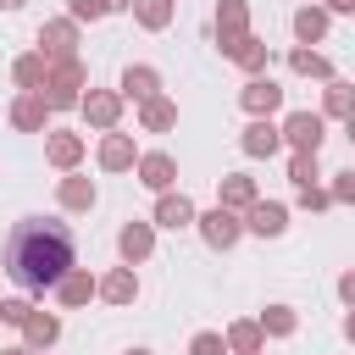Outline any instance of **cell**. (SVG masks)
<instances>
[{"mask_svg": "<svg viewBox=\"0 0 355 355\" xmlns=\"http://www.w3.org/2000/svg\"><path fill=\"white\" fill-rule=\"evenodd\" d=\"M72 266V227L61 216H22L0 250V272L22 283L28 294L55 288V277Z\"/></svg>", "mask_w": 355, "mask_h": 355, "instance_id": "cell-1", "label": "cell"}, {"mask_svg": "<svg viewBox=\"0 0 355 355\" xmlns=\"http://www.w3.org/2000/svg\"><path fill=\"white\" fill-rule=\"evenodd\" d=\"M78 89H83V61L72 55V61H50V72H44V83L33 89L50 111H67V105H78Z\"/></svg>", "mask_w": 355, "mask_h": 355, "instance_id": "cell-2", "label": "cell"}, {"mask_svg": "<svg viewBox=\"0 0 355 355\" xmlns=\"http://www.w3.org/2000/svg\"><path fill=\"white\" fill-rule=\"evenodd\" d=\"M39 55H44V61H72V55H78V22H72V17L44 22V28H39Z\"/></svg>", "mask_w": 355, "mask_h": 355, "instance_id": "cell-3", "label": "cell"}, {"mask_svg": "<svg viewBox=\"0 0 355 355\" xmlns=\"http://www.w3.org/2000/svg\"><path fill=\"white\" fill-rule=\"evenodd\" d=\"M277 139H288L294 150H311V155H316L322 139H327V122H322L316 111H288V122L277 128Z\"/></svg>", "mask_w": 355, "mask_h": 355, "instance_id": "cell-4", "label": "cell"}, {"mask_svg": "<svg viewBox=\"0 0 355 355\" xmlns=\"http://www.w3.org/2000/svg\"><path fill=\"white\" fill-rule=\"evenodd\" d=\"M194 222H200V239H205L211 250H233L239 233H244L239 211H227V205H216V211H205V216H194Z\"/></svg>", "mask_w": 355, "mask_h": 355, "instance_id": "cell-5", "label": "cell"}, {"mask_svg": "<svg viewBox=\"0 0 355 355\" xmlns=\"http://www.w3.org/2000/svg\"><path fill=\"white\" fill-rule=\"evenodd\" d=\"M78 105H83V116L94 122V128H116V116H122V94H111V89H89V94H78Z\"/></svg>", "mask_w": 355, "mask_h": 355, "instance_id": "cell-6", "label": "cell"}, {"mask_svg": "<svg viewBox=\"0 0 355 355\" xmlns=\"http://www.w3.org/2000/svg\"><path fill=\"white\" fill-rule=\"evenodd\" d=\"M244 33H250V6L244 0H222L216 6V39H222V50H233Z\"/></svg>", "mask_w": 355, "mask_h": 355, "instance_id": "cell-7", "label": "cell"}, {"mask_svg": "<svg viewBox=\"0 0 355 355\" xmlns=\"http://www.w3.org/2000/svg\"><path fill=\"white\" fill-rule=\"evenodd\" d=\"M133 166H139V183H144V189H155V194H161V189H172V178H178V161H172L166 150H150V155H139Z\"/></svg>", "mask_w": 355, "mask_h": 355, "instance_id": "cell-8", "label": "cell"}, {"mask_svg": "<svg viewBox=\"0 0 355 355\" xmlns=\"http://www.w3.org/2000/svg\"><path fill=\"white\" fill-rule=\"evenodd\" d=\"M155 227H194V200L189 194H172V189H161V200H155Z\"/></svg>", "mask_w": 355, "mask_h": 355, "instance_id": "cell-9", "label": "cell"}, {"mask_svg": "<svg viewBox=\"0 0 355 355\" xmlns=\"http://www.w3.org/2000/svg\"><path fill=\"white\" fill-rule=\"evenodd\" d=\"M244 227L261 233V239H277V233L288 227V205H277V200H255L250 216H244Z\"/></svg>", "mask_w": 355, "mask_h": 355, "instance_id": "cell-10", "label": "cell"}, {"mask_svg": "<svg viewBox=\"0 0 355 355\" xmlns=\"http://www.w3.org/2000/svg\"><path fill=\"white\" fill-rule=\"evenodd\" d=\"M55 300H61L67 311H78V305H89V300H94V277H89L83 266H67V272L55 277Z\"/></svg>", "mask_w": 355, "mask_h": 355, "instance_id": "cell-11", "label": "cell"}, {"mask_svg": "<svg viewBox=\"0 0 355 355\" xmlns=\"http://www.w3.org/2000/svg\"><path fill=\"white\" fill-rule=\"evenodd\" d=\"M239 100H244V111H250V116H272V111L283 105V89H277L272 78H250Z\"/></svg>", "mask_w": 355, "mask_h": 355, "instance_id": "cell-12", "label": "cell"}, {"mask_svg": "<svg viewBox=\"0 0 355 355\" xmlns=\"http://www.w3.org/2000/svg\"><path fill=\"white\" fill-rule=\"evenodd\" d=\"M116 250H122L128 266H139V261L155 250V227H150V222H128V227L116 233Z\"/></svg>", "mask_w": 355, "mask_h": 355, "instance_id": "cell-13", "label": "cell"}, {"mask_svg": "<svg viewBox=\"0 0 355 355\" xmlns=\"http://www.w3.org/2000/svg\"><path fill=\"white\" fill-rule=\"evenodd\" d=\"M94 294H105L111 305H133V300H139V277H133V266H116V272L94 277Z\"/></svg>", "mask_w": 355, "mask_h": 355, "instance_id": "cell-14", "label": "cell"}, {"mask_svg": "<svg viewBox=\"0 0 355 355\" xmlns=\"http://www.w3.org/2000/svg\"><path fill=\"white\" fill-rule=\"evenodd\" d=\"M44 116H50V105H44L33 89H22V94H17V105H11V122H17L22 133H44Z\"/></svg>", "mask_w": 355, "mask_h": 355, "instance_id": "cell-15", "label": "cell"}, {"mask_svg": "<svg viewBox=\"0 0 355 355\" xmlns=\"http://www.w3.org/2000/svg\"><path fill=\"white\" fill-rule=\"evenodd\" d=\"M133 161H139V150H133V139L111 128V133L100 139V166H105V172H122V166H133Z\"/></svg>", "mask_w": 355, "mask_h": 355, "instance_id": "cell-16", "label": "cell"}, {"mask_svg": "<svg viewBox=\"0 0 355 355\" xmlns=\"http://www.w3.org/2000/svg\"><path fill=\"white\" fill-rule=\"evenodd\" d=\"M239 144H244V155H255V161H261V155H277V144H283V139H277V128H272L266 116H255V122L244 128V139H239Z\"/></svg>", "mask_w": 355, "mask_h": 355, "instance_id": "cell-17", "label": "cell"}, {"mask_svg": "<svg viewBox=\"0 0 355 355\" xmlns=\"http://www.w3.org/2000/svg\"><path fill=\"white\" fill-rule=\"evenodd\" d=\"M44 155H50V161H55L61 172H72V166L83 161V139H78V133H61V128H55V133L44 139Z\"/></svg>", "mask_w": 355, "mask_h": 355, "instance_id": "cell-18", "label": "cell"}, {"mask_svg": "<svg viewBox=\"0 0 355 355\" xmlns=\"http://www.w3.org/2000/svg\"><path fill=\"white\" fill-rule=\"evenodd\" d=\"M22 333H28V349H50V344L61 338V322H55L50 311H28V316H22Z\"/></svg>", "mask_w": 355, "mask_h": 355, "instance_id": "cell-19", "label": "cell"}, {"mask_svg": "<svg viewBox=\"0 0 355 355\" xmlns=\"http://www.w3.org/2000/svg\"><path fill=\"white\" fill-rule=\"evenodd\" d=\"M139 122H144V133H161V128L178 122V105L166 94H150V100H139Z\"/></svg>", "mask_w": 355, "mask_h": 355, "instance_id": "cell-20", "label": "cell"}, {"mask_svg": "<svg viewBox=\"0 0 355 355\" xmlns=\"http://www.w3.org/2000/svg\"><path fill=\"white\" fill-rule=\"evenodd\" d=\"M150 94H161L155 67H128L122 72V100H150Z\"/></svg>", "mask_w": 355, "mask_h": 355, "instance_id": "cell-21", "label": "cell"}, {"mask_svg": "<svg viewBox=\"0 0 355 355\" xmlns=\"http://www.w3.org/2000/svg\"><path fill=\"white\" fill-rule=\"evenodd\" d=\"M216 205H227V211H250V205H255V178H244V172L222 178V200H216Z\"/></svg>", "mask_w": 355, "mask_h": 355, "instance_id": "cell-22", "label": "cell"}, {"mask_svg": "<svg viewBox=\"0 0 355 355\" xmlns=\"http://www.w3.org/2000/svg\"><path fill=\"white\" fill-rule=\"evenodd\" d=\"M322 33H327V11H322V6L294 11V39H300V44H316Z\"/></svg>", "mask_w": 355, "mask_h": 355, "instance_id": "cell-23", "label": "cell"}, {"mask_svg": "<svg viewBox=\"0 0 355 355\" xmlns=\"http://www.w3.org/2000/svg\"><path fill=\"white\" fill-rule=\"evenodd\" d=\"M44 72H50V61L33 50V55H17V67H11V78H17V89H39L44 83Z\"/></svg>", "mask_w": 355, "mask_h": 355, "instance_id": "cell-24", "label": "cell"}, {"mask_svg": "<svg viewBox=\"0 0 355 355\" xmlns=\"http://www.w3.org/2000/svg\"><path fill=\"white\" fill-rule=\"evenodd\" d=\"M261 338H266V333H261V322H233L222 344H227L233 355H250V349H261Z\"/></svg>", "mask_w": 355, "mask_h": 355, "instance_id": "cell-25", "label": "cell"}, {"mask_svg": "<svg viewBox=\"0 0 355 355\" xmlns=\"http://www.w3.org/2000/svg\"><path fill=\"white\" fill-rule=\"evenodd\" d=\"M227 55H233V61H239L244 72H261V67H266V44H261L255 33H244V39H239V44L227 50Z\"/></svg>", "mask_w": 355, "mask_h": 355, "instance_id": "cell-26", "label": "cell"}, {"mask_svg": "<svg viewBox=\"0 0 355 355\" xmlns=\"http://www.w3.org/2000/svg\"><path fill=\"white\" fill-rule=\"evenodd\" d=\"M61 205L67 211H89L94 205V183L89 178H61Z\"/></svg>", "mask_w": 355, "mask_h": 355, "instance_id": "cell-27", "label": "cell"}, {"mask_svg": "<svg viewBox=\"0 0 355 355\" xmlns=\"http://www.w3.org/2000/svg\"><path fill=\"white\" fill-rule=\"evenodd\" d=\"M128 11H133L144 28H166V22H172V0H128Z\"/></svg>", "mask_w": 355, "mask_h": 355, "instance_id": "cell-28", "label": "cell"}, {"mask_svg": "<svg viewBox=\"0 0 355 355\" xmlns=\"http://www.w3.org/2000/svg\"><path fill=\"white\" fill-rule=\"evenodd\" d=\"M261 333L288 338V333H294V311H288V305H266V311H261Z\"/></svg>", "mask_w": 355, "mask_h": 355, "instance_id": "cell-29", "label": "cell"}, {"mask_svg": "<svg viewBox=\"0 0 355 355\" xmlns=\"http://www.w3.org/2000/svg\"><path fill=\"white\" fill-rule=\"evenodd\" d=\"M288 67H294V72H305V78H333L327 55H316V50H294V55H288Z\"/></svg>", "mask_w": 355, "mask_h": 355, "instance_id": "cell-30", "label": "cell"}, {"mask_svg": "<svg viewBox=\"0 0 355 355\" xmlns=\"http://www.w3.org/2000/svg\"><path fill=\"white\" fill-rule=\"evenodd\" d=\"M288 178H294V189H305V183H316V178H322V166H316V155H311V150H294V161H288Z\"/></svg>", "mask_w": 355, "mask_h": 355, "instance_id": "cell-31", "label": "cell"}, {"mask_svg": "<svg viewBox=\"0 0 355 355\" xmlns=\"http://www.w3.org/2000/svg\"><path fill=\"white\" fill-rule=\"evenodd\" d=\"M327 116H349V83L327 78Z\"/></svg>", "mask_w": 355, "mask_h": 355, "instance_id": "cell-32", "label": "cell"}, {"mask_svg": "<svg viewBox=\"0 0 355 355\" xmlns=\"http://www.w3.org/2000/svg\"><path fill=\"white\" fill-rule=\"evenodd\" d=\"M189 355H227V344H222V333H194Z\"/></svg>", "mask_w": 355, "mask_h": 355, "instance_id": "cell-33", "label": "cell"}, {"mask_svg": "<svg viewBox=\"0 0 355 355\" xmlns=\"http://www.w3.org/2000/svg\"><path fill=\"white\" fill-rule=\"evenodd\" d=\"M327 200L349 205V200H355V172H338V178H333V189H327Z\"/></svg>", "mask_w": 355, "mask_h": 355, "instance_id": "cell-34", "label": "cell"}, {"mask_svg": "<svg viewBox=\"0 0 355 355\" xmlns=\"http://www.w3.org/2000/svg\"><path fill=\"white\" fill-rule=\"evenodd\" d=\"M300 205H305V211H327L333 200H327V189H316V183H305V189H300Z\"/></svg>", "mask_w": 355, "mask_h": 355, "instance_id": "cell-35", "label": "cell"}, {"mask_svg": "<svg viewBox=\"0 0 355 355\" xmlns=\"http://www.w3.org/2000/svg\"><path fill=\"white\" fill-rule=\"evenodd\" d=\"M33 305L28 300H0V322H11V327H22V316H28Z\"/></svg>", "mask_w": 355, "mask_h": 355, "instance_id": "cell-36", "label": "cell"}, {"mask_svg": "<svg viewBox=\"0 0 355 355\" xmlns=\"http://www.w3.org/2000/svg\"><path fill=\"white\" fill-rule=\"evenodd\" d=\"M100 17H105L100 0H72V22H100Z\"/></svg>", "mask_w": 355, "mask_h": 355, "instance_id": "cell-37", "label": "cell"}, {"mask_svg": "<svg viewBox=\"0 0 355 355\" xmlns=\"http://www.w3.org/2000/svg\"><path fill=\"white\" fill-rule=\"evenodd\" d=\"M327 11H355V0H327Z\"/></svg>", "mask_w": 355, "mask_h": 355, "instance_id": "cell-38", "label": "cell"}, {"mask_svg": "<svg viewBox=\"0 0 355 355\" xmlns=\"http://www.w3.org/2000/svg\"><path fill=\"white\" fill-rule=\"evenodd\" d=\"M100 6H105V11H128V0H100Z\"/></svg>", "mask_w": 355, "mask_h": 355, "instance_id": "cell-39", "label": "cell"}, {"mask_svg": "<svg viewBox=\"0 0 355 355\" xmlns=\"http://www.w3.org/2000/svg\"><path fill=\"white\" fill-rule=\"evenodd\" d=\"M0 11H22V0H0Z\"/></svg>", "mask_w": 355, "mask_h": 355, "instance_id": "cell-40", "label": "cell"}, {"mask_svg": "<svg viewBox=\"0 0 355 355\" xmlns=\"http://www.w3.org/2000/svg\"><path fill=\"white\" fill-rule=\"evenodd\" d=\"M0 355H33V349H28V344H22V349H0Z\"/></svg>", "mask_w": 355, "mask_h": 355, "instance_id": "cell-41", "label": "cell"}, {"mask_svg": "<svg viewBox=\"0 0 355 355\" xmlns=\"http://www.w3.org/2000/svg\"><path fill=\"white\" fill-rule=\"evenodd\" d=\"M128 355H150V349H128Z\"/></svg>", "mask_w": 355, "mask_h": 355, "instance_id": "cell-42", "label": "cell"}, {"mask_svg": "<svg viewBox=\"0 0 355 355\" xmlns=\"http://www.w3.org/2000/svg\"><path fill=\"white\" fill-rule=\"evenodd\" d=\"M250 355H261V349H250Z\"/></svg>", "mask_w": 355, "mask_h": 355, "instance_id": "cell-43", "label": "cell"}]
</instances>
